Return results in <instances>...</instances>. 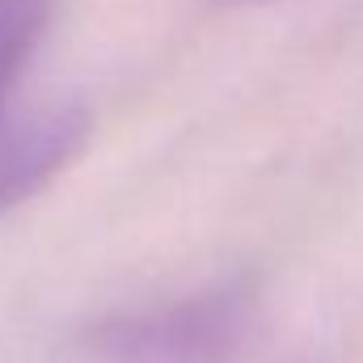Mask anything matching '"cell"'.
Returning <instances> with one entry per match:
<instances>
[{
    "mask_svg": "<svg viewBox=\"0 0 363 363\" xmlns=\"http://www.w3.org/2000/svg\"><path fill=\"white\" fill-rule=\"evenodd\" d=\"M250 330V291L207 283L190 296L114 313L89 334L106 363H233Z\"/></svg>",
    "mask_w": 363,
    "mask_h": 363,
    "instance_id": "1",
    "label": "cell"
},
{
    "mask_svg": "<svg viewBox=\"0 0 363 363\" xmlns=\"http://www.w3.org/2000/svg\"><path fill=\"white\" fill-rule=\"evenodd\" d=\"M89 140V110L81 101L43 106L17 123H0V216L34 199Z\"/></svg>",
    "mask_w": 363,
    "mask_h": 363,
    "instance_id": "2",
    "label": "cell"
},
{
    "mask_svg": "<svg viewBox=\"0 0 363 363\" xmlns=\"http://www.w3.org/2000/svg\"><path fill=\"white\" fill-rule=\"evenodd\" d=\"M47 21H51V0H0V123H4V101L21 81L30 55L38 51Z\"/></svg>",
    "mask_w": 363,
    "mask_h": 363,
    "instance_id": "3",
    "label": "cell"
}]
</instances>
